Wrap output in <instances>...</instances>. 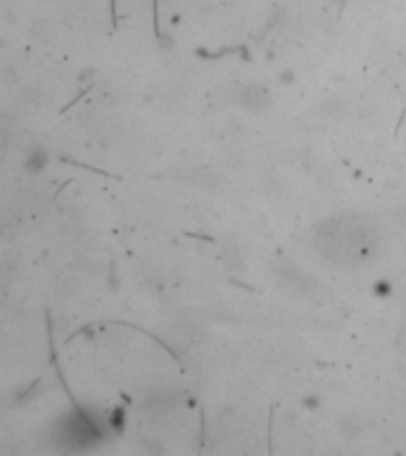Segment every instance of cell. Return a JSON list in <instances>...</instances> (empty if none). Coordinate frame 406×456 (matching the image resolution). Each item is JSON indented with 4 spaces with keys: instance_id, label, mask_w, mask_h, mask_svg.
<instances>
[{
    "instance_id": "6da1fadb",
    "label": "cell",
    "mask_w": 406,
    "mask_h": 456,
    "mask_svg": "<svg viewBox=\"0 0 406 456\" xmlns=\"http://www.w3.org/2000/svg\"><path fill=\"white\" fill-rule=\"evenodd\" d=\"M378 228L364 214H335L314 228V247L333 264L354 266L366 262L378 247Z\"/></svg>"
},
{
    "instance_id": "7a4b0ae2",
    "label": "cell",
    "mask_w": 406,
    "mask_h": 456,
    "mask_svg": "<svg viewBox=\"0 0 406 456\" xmlns=\"http://www.w3.org/2000/svg\"><path fill=\"white\" fill-rule=\"evenodd\" d=\"M238 100L247 112H264V109H268V105H271V95H268V90L264 86H259V83L242 88Z\"/></svg>"
}]
</instances>
